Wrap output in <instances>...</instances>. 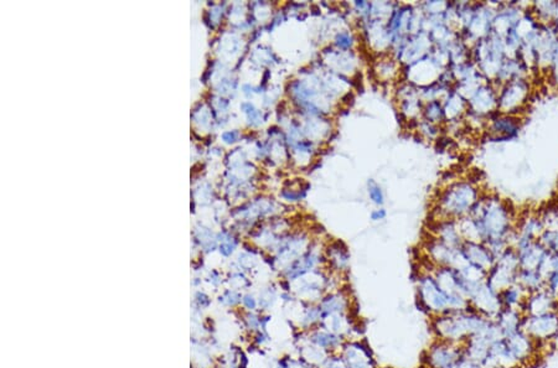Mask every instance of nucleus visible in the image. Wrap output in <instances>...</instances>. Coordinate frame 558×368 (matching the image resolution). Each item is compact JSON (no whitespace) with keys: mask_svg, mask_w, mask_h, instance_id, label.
Wrapping results in <instances>:
<instances>
[{"mask_svg":"<svg viewBox=\"0 0 558 368\" xmlns=\"http://www.w3.org/2000/svg\"><path fill=\"white\" fill-rule=\"evenodd\" d=\"M551 312H558V297L547 288L529 294L522 310L525 317H539Z\"/></svg>","mask_w":558,"mask_h":368,"instance_id":"obj_7","label":"nucleus"},{"mask_svg":"<svg viewBox=\"0 0 558 368\" xmlns=\"http://www.w3.org/2000/svg\"><path fill=\"white\" fill-rule=\"evenodd\" d=\"M322 321L335 314H350L351 299L344 290H334L325 294L318 302ZM320 321V322H322Z\"/></svg>","mask_w":558,"mask_h":368,"instance_id":"obj_10","label":"nucleus"},{"mask_svg":"<svg viewBox=\"0 0 558 368\" xmlns=\"http://www.w3.org/2000/svg\"><path fill=\"white\" fill-rule=\"evenodd\" d=\"M320 368H349L340 352L331 354Z\"/></svg>","mask_w":558,"mask_h":368,"instance_id":"obj_21","label":"nucleus"},{"mask_svg":"<svg viewBox=\"0 0 558 368\" xmlns=\"http://www.w3.org/2000/svg\"><path fill=\"white\" fill-rule=\"evenodd\" d=\"M541 221L544 223V230L547 231H558V205L544 208L539 213Z\"/></svg>","mask_w":558,"mask_h":368,"instance_id":"obj_19","label":"nucleus"},{"mask_svg":"<svg viewBox=\"0 0 558 368\" xmlns=\"http://www.w3.org/2000/svg\"><path fill=\"white\" fill-rule=\"evenodd\" d=\"M477 198V191L470 186V185H457L455 188H452L450 191H448V194L445 196L443 203L448 205V208L450 210L448 211V215H455V216H460L463 213L468 211V208H472L473 203H477L474 198Z\"/></svg>","mask_w":558,"mask_h":368,"instance_id":"obj_8","label":"nucleus"},{"mask_svg":"<svg viewBox=\"0 0 558 368\" xmlns=\"http://www.w3.org/2000/svg\"><path fill=\"white\" fill-rule=\"evenodd\" d=\"M453 368H482V364H479V362H475V361H473V359H468V357H465V356H463L462 359H459L458 362H457V364H455V367Z\"/></svg>","mask_w":558,"mask_h":368,"instance_id":"obj_23","label":"nucleus"},{"mask_svg":"<svg viewBox=\"0 0 558 368\" xmlns=\"http://www.w3.org/2000/svg\"><path fill=\"white\" fill-rule=\"evenodd\" d=\"M522 127V118L520 116L500 113L497 111L495 117L490 123V132L497 139H511L515 138Z\"/></svg>","mask_w":558,"mask_h":368,"instance_id":"obj_12","label":"nucleus"},{"mask_svg":"<svg viewBox=\"0 0 558 368\" xmlns=\"http://www.w3.org/2000/svg\"><path fill=\"white\" fill-rule=\"evenodd\" d=\"M385 216H386V213L383 211V210H380V211H376V213H372V220L374 221H377V220H382V218H385Z\"/></svg>","mask_w":558,"mask_h":368,"instance_id":"obj_26","label":"nucleus"},{"mask_svg":"<svg viewBox=\"0 0 558 368\" xmlns=\"http://www.w3.org/2000/svg\"><path fill=\"white\" fill-rule=\"evenodd\" d=\"M369 194H370V198H372L375 203H383V196H382V193H381V189H380L377 185H375L374 183H372V185H371V186H370L369 188Z\"/></svg>","mask_w":558,"mask_h":368,"instance_id":"obj_24","label":"nucleus"},{"mask_svg":"<svg viewBox=\"0 0 558 368\" xmlns=\"http://www.w3.org/2000/svg\"><path fill=\"white\" fill-rule=\"evenodd\" d=\"M516 283L521 288L525 289L527 293H534L541 289L546 288V279L539 274V270H521L517 272Z\"/></svg>","mask_w":558,"mask_h":368,"instance_id":"obj_17","label":"nucleus"},{"mask_svg":"<svg viewBox=\"0 0 558 368\" xmlns=\"http://www.w3.org/2000/svg\"><path fill=\"white\" fill-rule=\"evenodd\" d=\"M499 327L502 329L504 337L507 336L512 335L517 331L521 330V326H522V320H524V314L519 312V310H514V309H502L500 314L497 315L495 319Z\"/></svg>","mask_w":558,"mask_h":368,"instance_id":"obj_15","label":"nucleus"},{"mask_svg":"<svg viewBox=\"0 0 558 368\" xmlns=\"http://www.w3.org/2000/svg\"><path fill=\"white\" fill-rule=\"evenodd\" d=\"M549 80L554 83L558 88V45L556 50H554V58L551 62V66L549 68Z\"/></svg>","mask_w":558,"mask_h":368,"instance_id":"obj_22","label":"nucleus"},{"mask_svg":"<svg viewBox=\"0 0 558 368\" xmlns=\"http://www.w3.org/2000/svg\"><path fill=\"white\" fill-rule=\"evenodd\" d=\"M527 297H529V293L526 292L525 289L521 288L517 283L511 285V287L505 289V290H502V293H500L502 307H505V309L519 310L521 312L524 310V305H525Z\"/></svg>","mask_w":558,"mask_h":368,"instance_id":"obj_16","label":"nucleus"},{"mask_svg":"<svg viewBox=\"0 0 558 368\" xmlns=\"http://www.w3.org/2000/svg\"><path fill=\"white\" fill-rule=\"evenodd\" d=\"M463 356V344L438 340L428 349L427 362L431 368H453Z\"/></svg>","mask_w":558,"mask_h":368,"instance_id":"obj_5","label":"nucleus"},{"mask_svg":"<svg viewBox=\"0 0 558 368\" xmlns=\"http://www.w3.org/2000/svg\"><path fill=\"white\" fill-rule=\"evenodd\" d=\"M549 344L552 346V349H554V351H556V352L558 354V335L554 337V341H552V342H551Z\"/></svg>","mask_w":558,"mask_h":368,"instance_id":"obj_28","label":"nucleus"},{"mask_svg":"<svg viewBox=\"0 0 558 368\" xmlns=\"http://www.w3.org/2000/svg\"><path fill=\"white\" fill-rule=\"evenodd\" d=\"M539 241L551 253H558V231L544 230V233L539 237Z\"/></svg>","mask_w":558,"mask_h":368,"instance_id":"obj_20","label":"nucleus"},{"mask_svg":"<svg viewBox=\"0 0 558 368\" xmlns=\"http://www.w3.org/2000/svg\"><path fill=\"white\" fill-rule=\"evenodd\" d=\"M290 368H318L299 356L298 359H290Z\"/></svg>","mask_w":558,"mask_h":368,"instance_id":"obj_25","label":"nucleus"},{"mask_svg":"<svg viewBox=\"0 0 558 368\" xmlns=\"http://www.w3.org/2000/svg\"><path fill=\"white\" fill-rule=\"evenodd\" d=\"M521 330L539 344H551L558 335V312H547L539 317H525Z\"/></svg>","mask_w":558,"mask_h":368,"instance_id":"obj_4","label":"nucleus"},{"mask_svg":"<svg viewBox=\"0 0 558 368\" xmlns=\"http://www.w3.org/2000/svg\"><path fill=\"white\" fill-rule=\"evenodd\" d=\"M245 302H246L247 307H250L251 310L252 309H255V305H257L255 299H252V297H246V299H245Z\"/></svg>","mask_w":558,"mask_h":368,"instance_id":"obj_27","label":"nucleus"},{"mask_svg":"<svg viewBox=\"0 0 558 368\" xmlns=\"http://www.w3.org/2000/svg\"><path fill=\"white\" fill-rule=\"evenodd\" d=\"M462 250H463L465 258L468 260L469 263L477 265L479 268L485 270V272H490L492 267L497 263L495 257L492 255V252L489 250L485 243L482 242H468L464 241L463 245H462Z\"/></svg>","mask_w":558,"mask_h":368,"instance_id":"obj_11","label":"nucleus"},{"mask_svg":"<svg viewBox=\"0 0 558 368\" xmlns=\"http://www.w3.org/2000/svg\"><path fill=\"white\" fill-rule=\"evenodd\" d=\"M307 340L319 349H325L329 354L340 352L341 347L346 341L340 335H336L334 332L322 329L319 326L313 330L307 331Z\"/></svg>","mask_w":558,"mask_h":368,"instance_id":"obj_13","label":"nucleus"},{"mask_svg":"<svg viewBox=\"0 0 558 368\" xmlns=\"http://www.w3.org/2000/svg\"><path fill=\"white\" fill-rule=\"evenodd\" d=\"M507 349L512 354V357L517 361V364H522L534 357L536 354V347L539 342L526 334L525 331L519 330L512 335L505 337Z\"/></svg>","mask_w":558,"mask_h":368,"instance_id":"obj_9","label":"nucleus"},{"mask_svg":"<svg viewBox=\"0 0 558 368\" xmlns=\"http://www.w3.org/2000/svg\"><path fill=\"white\" fill-rule=\"evenodd\" d=\"M349 368H376L369 346L360 340H346L340 349Z\"/></svg>","mask_w":558,"mask_h":368,"instance_id":"obj_6","label":"nucleus"},{"mask_svg":"<svg viewBox=\"0 0 558 368\" xmlns=\"http://www.w3.org/2000/svg\"><path fill=\"white\" fill-rule=\"evenodd\" d=\"M418 295L423 307L435 317L450 312V295L440 288L432 274H426L418 280Z\"/></svg>","mask_w":558,"mask_h":368,"instance_id":"obj_3","label":"nucleus"},{"mask_svg":"<svg viewBox=\"0 0 558 368\" xmlns=\"http://www.w3.org/2000/svg\"><path fill=\"white\" fill-rule=\"evenodd\" d=\"M531 91L532 83L529 77L509 81L497 92V111L500 113L520 116L521 109L525 108L530 98Z\"/></svg>","mask_w":558,"mask_h":368,"instance_id":"obj_1","label":"nucleus"},{"mask_svg":"<svg viewBox=\"0 0 558 368\" xmlns=\"http://www.w3.org/2000/svg\"><path fill=\"white\" fill-rule=\"evenodd\" d=\"M531 11L539 24H554L557 11V1H539L531 4Z\"/></svg>","mask_w":558,"mask_h":368,"instance_id":"obj_18","label":"nucleus"},{"mask_svg":"<svg viewBox=\"0 0 558 368\" xmlns=\"http://www.w3.org/2000/svg\"><path fill=\"white\" fill-rule=\"evenodd\" d=\"M468 299L473 310L490 320H494L504 309L500 294L495 292L487 282L469 285Z\"/></svg>","mask_w":558,"mask_h":368,"instance_id":"obj_2","label":"nucleus"},{"mask_svg":"<svg viewBox=\"0 0 558 368\" xmlns=\"http://www.w3.org/2000/svg\"><path fill=\"white\" fill-rule=\"evenodd\" d=\"M554 28L556 29V31L558 34V3H557V11H556V18H554Z\"/></svg>","mask_w":558,"mask_h":368,"instance_id":"obj_29","label":"nucleus"},{"mask_svg":"<svg viewBox=\"0 0 558 368\" xmlns=\"http://www.w3.org/2000/svg\"><path fill=\"white\" fill-rule=\"evenodd\" d=\"M517 255L521 270H539L549 250L539 241H532L517 248Z\"/></svg>","mask_w":558,"mask_h":368,"instance_id":"obj_14","label":"nucleus"}]
</instances>
